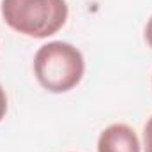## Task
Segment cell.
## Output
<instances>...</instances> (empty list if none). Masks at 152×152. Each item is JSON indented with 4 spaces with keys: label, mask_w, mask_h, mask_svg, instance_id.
<instances>
[{
    "label": "cell",
    "mask_w": 152,
    "mask_h": 152,
    "mask_svg": "<svg viewBox=\"0 0 152 152\" xmlns=\"http://www.w3.org/2000/svg\"><path fill=\"white\" fill-rule=\"evenodd\" d=\"M0 11L14 32L34 39L57 34L69 14L66 0H2Z\"/></svg>",
    "instance_id": "6da1fadb"
},
{
    "label": "cell",
    "mask_w": 152,
    "mask_h": 152,
    "mask_svg": "<svg viewBox=\"0 0 152 152\" xmlns=\"http://www.w3.org/2000/svg\"><path fill=\"white\" fill-rule=\"evenodd\" d=\"M85 73L81 51L64 41L42 44L34 57V75L39 85L53 94L73 90Z\"/></svg>",
    "instance_id": "7a4b0ae2"
},
{
    "label": "cell",
    "mask_w": 152,
    "mask_h": 152,
    "mask_svg": "<svg viewBox=\"0 0 152 152\" xmlns=\"http://www.w3.org/2000/svg\"><path fill=\"white\" fill-rule=\"evenodd\" d=\"M97 152H140V140L127 124H112L99 134Z\"/></svg>",
    "instance_id": "3957f363"
},
{
    "label": "cell",
    "mask_w": 152,
    "mask_h": 152,
    "mask_svg": "<svg viewBox=\"0 0 152 152\" xmlns=\"http://www.w3.org/2000/svg\"><path fill=\"white\" fill-rule=\"evenodd\" d=\"M143 149L145 152H152V117L143 127Z\"/></svg>",
    "instance_id": "277c9868"
},
{
    "label": "cell",
    "mask_w": 152,
    "mask_h": 152,
    "mask_svg": "<svg viewBox=\"0 0 152 152\" xmlns=\"http://www.w3.org/2000/svg\"><path fill=\"white\" fill-rule=\"evenodd\" d=\"M5 113H7V96H5V90L0 85V122L5 117Z\"/></svg>",
    "instance_id": "5b68a950"
},
{
    "label": "cell",
    "mask_w": 152,
    "mask_h": 152,
    "mask_svg": "<svg viewBox=\"0 0 152 152\" xmlns=\"http://www.w3.org/2000/svg\"><path fill=\"white\" fill-rule=\"evenodd\" d=\"M145 41L152 48V16H151V20L147 21V25H145Z\"/></svg>",
    "instance_id": "8992f818"
}]
</instances>
